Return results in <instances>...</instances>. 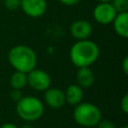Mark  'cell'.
Masks as SVG:
<instances>
[{
  "label": "cell",
  "mask_w": 128,
  "mask_h": 128,
  "mask_svg": "<svg viewBox=\"0 0 128 128\" xmlns=\"http://www.w3.org/2000/svg\"><path fill=\"white\" fill-rule=\"evenodd\" d=\"M73 118L78 125L91 128L95 127L101 120V111L93 103L80 102L74 108Z\"/></svg>",
  "instance_id": "277c9868"
},
{
  "label": "cell",
  "mask_w": 128,
  "mask_h": 128,
  "mask_svg": "<svg viewBox=\"0 0 128 128\" xmlns=\"http://www.w3.org/2000/svg\"><path fill=\"white\" fill-rule=\"evenodd\" d=\"M95 81V74L90 67H79L76 72V84L83 88H90Z\"/></svg>",
  "instance_id": "30bf717a"
},
{
  "label": "cell",
  "mask_w": 128,
  "mask_h": 128,
  "mask_svg": "<svg viewBox=\"0 0 128 128\" xmlns=\"http://www.w3.org/2000/svg\"><path fill=\"white\" fill-rule=\"evenodd\" d=\"M117 12L110 2H99L93 9L92 15L94 20L101 25L111 24Z\"/></svg>",
  "instance_id": "8992f818"
},
{
  "label": "cell",
  "mask_w": 128,
  "mask_h": 128,
  "mask_svg": "<svg viewBox=\"0 0 128 128\" xmlns=\"http://www.w3.org/2000/svg\"><path fill=\"white\" fill-rule=\"evenodd\" d=\"M96 126H97V128H116L114 123L108 119H104V120L101 119Z\"/></svg>",
  "instance_id": "2e32d148"
},
{
  "label": "cell",
  "mask_w": 128,
  "mask_h": 128,
  "mask_svg": "<svg viewBox=\"0 0 128 128\" xmlns=\"http://www.w3.org/2000/svg\"><path fill=\"white\" fill-rule=\"evenodd\" d=\"M81 0H59V2L63 5H66V6H73V5H76L80 2Z\"/></svg>",
  "instance_id": "d6986e66"
},
{
  "label": "cell",
  "mask_w": 128,
  "mask_h": 128,
  "mask_svg": "<svg viewBox=\"0 0 128 128\" xmlns=\"http://www.w3.org/2000/svg\"><path fill=\"white\" fill-rule=\"evenodd\" d=\"M44 101L49 107L53 109H59L63 107L66 103L64 91L59 88L49 87L47 90L44 91Z\"/></svg>",
  "instance_id": "9c48e42d"
},
{
  "label": "cell",
  "mask_w": 128,
  "mask_h": 128,
  "mask_svg": "<svg viewBox=\"0 0 128 128\" xmlns=\"http://www.w3.org/2000/svg\"><path fill=\"white\" fill-rule=\"evenodd\" d=\"M10 96H11V99L15 102H18L23 97L22 93H21V90H19V89H12V91L10 93Z\"/></svg>",
  "instance_id": "ac0fdd59"
},
{
  "label": "cell",
  "mask_w": 128,
  "mask_h": 128,
  "mask_svg": "<svg viewBox=\"0 0 128 128\" xmlns=\"http://www.w3.org/2000/svg\"><path fill=\"white\" fill-rule=\"evenodd\" d=\"M10 85L13 89H23L27 85V74L15 71L10 77Z\"/></svg>",
  "instance_id": "4fadbf2b"
},
{
  "label": "cell",
  "mask_w": 128,
  "mask_h": 128,
  "mask_svg": "<svg viewBox=\"0 0 128 128\" xmlns=\"http://www.w3.org/2000/svg\"><path fill=\"white\" fill-rule=\"evenodd\" d=\"M16 112L22 120L33 122L43 115L44 105L37 97L23 96L18 102H16Z\"/></svg>",
  "instance_id": "3957f363"
},
{
  "label": "cell",
  "mask_w": 128,
  "mask_h": 128,
  "mask_svg": "<svg viewBox=\"0 0 128 128\" xmlns=\"http://www.w3.org/2000/svg\"><path fill=\"white\" fill-rule=\"evenodd\" d=\"M120 108L123 113H128V94H125L120 101Z\"/></svg>",
  "instance_id": "e0dca14e"
},
{
  "label": "cell",
  "mask_w": 128,
  "mask_h": 128,
  "mask_svg": "<svg viewBox=\"0 0 128 128\" xmlns=\"http://www.w3.org/2000/svg\"><path fill=\"white\" fill-rule=\"evenodd\" d=\"M21 128H33V127H32L30 124H25V125H23Z\"/></svg>",
  "instance_id": "7402d4cb"
},
{
  "label": "cell",
  "mask_w": 128,
  "mask_h": 128,
  "mask_svg": "<svg viewBox=\"0 0 128 128\" xmlns=\"http://www.w3.org/2000/svg\"><path fill=\"white\" fill-rule=\"evenodd\" d=\"M7 59L15 71L26 74L36 68L37 65V55L35 51L31 47L23 44L15 45L10 48Z\"/></svg>",
  "instance_id": "7a4b0ae2"
},
{
  "label": "cell",
  "mask_w": 128,
  "mask_h": 128,
  "mask_svg": "<svg viewBox=\"0 0 128 128\" xmlns=\"http://www.w3.org/2000/svg\"><path fill=\"white\" fill-rule=\"evenodd\" d=\"M83 89L77 84H70L64 91L65 101L69 105L76 106L83 100Z\"/></svg>",
  "instance_id": "8fae6325"
},
{
  "label": "cell",
  "mask_w": 128,
  "mask_h": 128,
  "mask_svg": "<svg viewBox=\"0 0 128 128\" xmlns=\"http://www.w3.org/2000/svg\"><path fill=\"white\" fill-rule=\"evenodd\" d=\"M112 24L114 31L118 36L122 38H126L128 36V12L117 13Z\"/></svg>",
  "instance_id": "7c38bea8"
},
{
  "label": "cell",
  "mask_w": 128,
  "mask_h": 128,
  "mask_svg": "<svg viewBox=\"0 0 128 128\" xmlns=\"http://www.w3.org/2000/svg\"><path fill=\"white\" fill-rule=\"evenodd\" d=\"M27 85L35 91H45L51 86V77L46 71L34 68L27 73Z\"/></svg>",
  "instance_id": "5b68a950"
},
{
  "label": "cell",
  "mask_w": 128,
  "mask_h": 128,
  "mask_svg": "<svg viewBox=\"0 0 128 128\" xmlns=\"http://www.w3.org/2000/svg\"><path fill=\"white\" fill-rule=\"evenodd\" d=\"M4 7L9 11H15L20 8L21 0H4Z\"/></svg>",
  "instance_id": "9a60e30c"
},
{
  "label": "cell",
  "mask_w": 128,
  "mask_h": 128,
  "mask_svg": "<svg viewBox=\"0 0 128 128\" xmlns=\"http://www.w3.org/2000/svg\"><path fill=\"white\" fill-rule=\"evenodd\" d=\"M0 128H18L15 124L13 123H10V122H7V123H4L0 126Z\"/></svg>",
  "instance_id": "44dd1931"
},
{
  "label": "cell",
  "mask_w": 128,
  "mask_h": 128,
  "mask_svg": "<svg viewBox=\"0 0 128 128\" xmlns=\"http://www.w3.org/2000/svg\"><path fill=\"white\" fill-rule=\"evenodd\" d=\"M93 32L92 24L84 19H78L70 25V34L77 40L88 39Z\"/></svg>",
  "instance_id": "ba28073f"
},
{
  "label": "cell",
  "mask_w": 128,
  "mask_h": 128,
  "mask_svg": "<svg viewBox=\"0 0 128 128\" xmlns=\"http://www.w3.org/2000/svg\"><path fill=\"white\" fill-rule=\"evenodd\" d=\"M122 70L124 72L125 75L128 74V57L125 56L123 58V61H122Z\"/></svg>",
  "instance_id": "ffe728a7"
},
{
  "label": "cell",
  "mask_w": 128,
  "mask_h": 128,
  "mask_svg": "<svg viewBox=\"0 0 128 128\" xmlns=\"http://www.w3.org/2000/svg\"><path fill=\"white\" fill-rule=\"evenodd\" d=\"M100 55L99 46L89 39L77 40L70 48L69 58L77 68L90 67Z\"/></svg>",
  "instance_id": "6da1fadb"
},
{
  "label": "cell",
  "mask_w": 128,
  "mask_h": 128,
  "mask_svg": "<svg viewBox=\"0 0 128 128\" xmlns=\"http://www.w3.org/2000/svg\"><path fill=\"white\" fill-rule=\"evenodd\" d=\"M120 128H128L127 126H122V127H120Z\"/></svg>",
  "instance_id": "cb8c5ba5"
},
{
  "label": "cell",
  "mask_w": 128,
  "mask_h": 128,
  "mask_svg": "<svg viewBox=\"0 0 128 128\" xmlns=\"http://www.w3.org/2000/svg\"><path fill=\"white\" fill-rule=\"evenodd\" d=\"M99 2H111V0H98Z\"/></svg>",
  "instance_id": "603a6c76"
},
{
  "label": "cell",
  "mask_w": 128,
  "mask_h": 128,
  "mask_svg": "<svg viewBox=\"0 0 128 128\" xmlns=\"http://www.w3.org/2000/svg\"><path fill=\"white\" fill-rule=\"evenodd\" d=\"M20 8L31 18H39L47 11L46 0H21Z\"/></svg>",
  "instance_id": "52a82bcc"
},
{
  "label": "cell",
  "mask_w": 128,
  "mask_h": 128,
  "mask_svg": "<svg viewBox=\"0 0 128 128\" xmlns=\"http://www.w3.org/2000/svg\"><path fill=\"white\" fill-rule=\"evenodd\" d=\"M110 3L117 13L128 12V0H111Z\"/></svg>",
  "instance_id": "5bb4252c"
}]
</instances>
